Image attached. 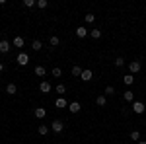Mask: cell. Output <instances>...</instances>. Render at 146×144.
<instances>
[{"mask_svg": "<svg viewBox=\"0 0 146 144\" xmlns=\"http://www.w3.org/2000/svg\"><path fill=\"white\" fill-rule=\"evenodd\" d=\"M56 94H60V96H62V94H64V92H66V86H64V84H58V86H56Z\"/></svg>", "mask_w": 146, "mask_h": 144, "instance_id": "cell-19", "label": "cell"}, {"mask_svg": "<svg viewBox=\"0 0 146 144\" xmlns=\"http://www.w3.org/2000/svg\"><path fill=\"white\" fill-rule=\"evenodd\" d=\"M140 62L138 60H133V62H129V70H131V74H136V72H140Z\"/></svg>", "mask_w": 146, "mask_h": 144, "instance_id": "cell-3", "label": "cell"}, {"mask_svg": "<svg viewBox=\"0 0 146 144\" xmlns=\"http://www.w3.org/2000/svg\"><path fill=\"white\" fill-rule=\"evenodd\" d=\"M92 76H94V72H92L90 68H84V70H82V76H80V78H82L84 82H90Z\"/></svg>", "mask_w": 146, "mask_h": 144, "instance_id": "cell-4", "label": "cell"}, {"mask_svg": "<svg viewBox=\"0 0 146 144\" xmlns=\"http://www.w3.org/2000/svg\"><path fill=\"white\" fill-rule=\"evenodd\" d=\"M16 84H8V86H6V94H10V96H14V94H16Z\"/></svg>", "mask_w": 146, "mask_h": 144, "instance_id": "cell-14", "label": "cell"}, {"mask_svg": "<svg viewBox=\"0 0 146 144\" xmlns=\"http://www.w3.org/2000/svg\"><path fill=\"white\" fill-rule=\"evenodd\" d=\"M138 144H146V142H144V140H140V142H138Z\"/></svg>", "mask_w": 146, "mask_h": 144, "instance_id": "cell-32", "label": "cell"}, {"mask_svg": "<svg viewBox=\"0 0 146 144\" xmlns=\"http://www.w3.org/2000/svg\"><path fill=\"white\" fill-rule=\"evenodd\" d=\"M58 43H60V39H58L56 35H53V37H51V47H56Z\"/></svg>", "mask_w": 146, "mask_h": 144, "instance_id": "cell-23", "label": "cell"}, {"mask_svg": "<svg viewBox=\"0 0 146 144\" xmlns=\"http://www.w3.org/2000/svg\"><path fill=\"white\" fill-rule=\"evenodd\" d=\"M31 47H33V51H39V49H41V47H43V43H41V41H37V39H35L33 43H31Z\"/></svg>", "mask_w": 146, "mask_h": 144, "instance_id": "cell-22", "label": "cell"}, {"mask_svg": "<svg viewBox=\"0 0 146 144\" xmlns=\"http://www.w3.org/2000/svg\"><path fill=\"white\" fill-rule=\"evenodd\" d=\"M72 76H82V68L80 66H72Z\"/></svg>", "mask_w": 146, "mask_h": 144, "instance_id": "cell-20", "label": "cell"}, {"mask_svg": "<svg viewBox=\"0 0 146 144\" xmlns=\"http://www.w3.org/2000/svg\"><path fill=\"white\" fill-rule=\"evenodd\" d=\"M90 35L94 37V39H100V37H101V31H100V29H92Z\"/></svg>", "mask_w": 146, "mask_h": 144, "instance_id": "cell-21", "label": "cell"}, {"mask_svg": "<svg viewBox=\"0 0 146 144\" xmlns=\"http://www.w3.org/2000/svg\"><path fill=\"white\" fill-rule=\"evenodd\" d=\"M25 6H35V0H25Z\"/></svg>", "mask_w": 146, "mask_h": 144, "instance_id": "cell-30", "label": "cell"}, {"mask_svg": "<svg viewBox=\"0 0 146 144\" xmlns=\"http://www.w3.org/2000/svg\"><path fill=\"white\" fill-rule=\"evenodd\" d=\"M2 70H4V64H2V62H0V72H2Z\"/></svg>", "mask_w": 146, "mask_h": 144, "instance_id": "cell-31", "label": "cell"}, {"mask_svg": "<svg viewBox=\"0 0 146 144\" xmlns=\"http://www.w3.org/2000/svg\"><path fill=\"white\" fill-rule=\"evenodd\" d=\"M0 35H2V31H0Z\"/></svg>", "mask_w": 146, "mask_h": 144, "instance_id": "cell-33", "label": "cell"}, {"mask_svg": "<svg viewBox=\"0 0 146 144\" xmlns=\"http://www.w3.org/2000/svg\"><path fill=\"white\" fill-rule=\"evenodd\" d=\"M37 131H39L41 136H45V134L49 133V127H47V125H39V129H37Z\"/></svg>", "mask_w": 146, "mask_h": 144, "instance_id": "cell-16", "label": "cell"}, {"mask_svg": "<svg viewBox=\"0 0 146 144\" xmlns=\"http://www.w3.org/2000/svg\"><path fill=\"white\" fill-rule=\"evenodd\" d=\"M123 82L127 84V86H133V82H135V76H133V74L129 72L127 76H123Z\"/></svg>", "mask_w": 146, "mask_h": 144, "instance_id": "cell-11", "label": "cell"}, {"mask_svg": "<svg viewBox=\"0 0 146 144\" xmlns=\"http://www.w3.org/2000/svg\"><path fill=\"white\" fill-rule=\"evenodd\" d=\"M39 90H41L43 94H49V92H51V84H49V82H41V84H39Z\"/></svg>", "mask_w": 146, "mask_h": 144, "instance_id": "cell-9", "label": "cell"}, {"mask_svg": "<svg viewBox=\"0 0 146 144\" xmlns=\"http://www.w3.org/2000/svg\"><path fill=\"white\" fill-rule=\"evenodd\" d=\"M96 103H98L100 107H103V105L107 103V100H105V96H98V98H96Z\"/></svg>", "mask_w": 146, "mask_h": 144, "instance_id": "cell-15", "label": "cell"}, {"mask_svg": "<svg viewBox=\"0 0 146 144\" xmlns=\"http://www.w3.org/2000/svg\"><path fill=\"white\" fill-rule=\"evenodd\" d=\"M35 76H45V66H35Z\"/></svg>", "mask_w": 146, "mask_h": 144, "instance_id": "cell-18", "label": "cell"}, {"mask_svg": "<svg viewBox=\"0 0 146 144\" xmlns=\"http://www.w3.org/2000/svg\"><path fill=\"white\" fill-rule=\"evenodd\" d=\"M55 105L58 107V109H62V107H68V103H66V100H64V98H58V100L55 101Z\"/></svg>", "mask_w": 146, "mask_h": 144, "instance_id": "cell-12", "label": "cell"}, {"mask_svg": "<svg viewBox=\"0 0 146 144\" xmlns=\"http://www.w3.org/2000/svg\"><path fill=\"white\" fill-rule=\"evenodd\" d=\"M47 4H49L47 0H37V6H39V8H47Z\"/></svg>", "mask_w": 146, "mask_h": 144, "instance_id": "cell-26", "label": "cell"}, {"mask_svg": "<svg viewBox=\"0 0 146 144\" xmlns=\"http://www.w3.org/2000/svg\"><path fill=\"white\" fill-rule=\"evenodd\" d=\"M125 64V58L123 56H117V58H115V66H123Z\"/></svg>", "mask_w": 146, "mask_h": 144, "instance_id": "cell-24", "label": "cell"}, {"mask_svg": "<svg viewBox=\"0 0 146 144\" xmlns=\"http://www.w3.org/2000/svg\"><path fill=\"white\" fill-rule=\"evenodd\" d=\"M8 51H10V43L6 39H2L0 41V53H8Z\"/></svg>", "mask_w": 146, "mask_h": 144, "instance_id": "cell-7", "label": "cell"}, {"mask_svg": "<svg viewBox=\"0 0 146 144\" xmlns=\"http://www.w3.org/2000/svg\"><path fill=\"white\" fill-rule=\"evenodd\" d=\"M60 74H62V70H60V68H53V76H55V78H58Z\"/></svg>", "mask_w": 146, "mask_h": 144, "instance_id": "cell-27", "label": "cell"}, {"mask_svg": "<svg viewBox=\"0 0 146 144\" xmlns=\"http://www.w3.org/2000/svg\"><path fill=\"white\" fill-rule=\"evenodd\" d=\"M133 111L136 115H142L144 113V103L142 101H133Z\"/></svg>", "mask_w": 146, "mask_h": 144, "instance_id": "cell-1", "label": "cell"}, {"mask_svg": "<svg viewBox=\"0 0 146 144\" xmlns=\"http://www.w3.org/2000/svg\"><path fill=\"white\" fill-rule=\"evenodd\" d=\"M105 94H107V96L115 94V88H113V86H107V88H105Z\"/></svg>", "mask_w": 146, "mask_h": 144, "instance_id": "cell-28", "label": "cell"}, {"mask_svg": "<svg viewBox=\"0 0 146 144\" xmlns=\"http://www.w3.org/2000/svg\"><path fill=\"white\" fill-rule=\"evenodd\" d=\"M45 115H47V111L43 109V107H37V109H35V117H37V119H43Z\"/></svg>", "mask_w": 146, "mask_h": 144, "instance_id": "cell-13", "label": "cell"}, {"mask_svg": "<svg viewBox=\"0 0 146 144\" xmlns=\"http://www.w3.org/2000/svg\"><path fill=\"white\" fill-rule=\"evenodd\" d=\"M88 35V29L84 27V25H80V27H76V37H80V39H84Z\"/></svg>", "mask_w": 146, "mask_h": 144, "instance_id": "cell-5", "label": "cell"}, {"mask_svg": "<svg viewBox=\"0 0 146 144\" xmlns=\"http://www.w3.org/2000/svg\"><path fill=\"white\" fill-rule=\"evenodd\" d=\"M131 138H133V140H138V138H140V133H138V131H133V133H131Z\"/></svg>", "mask_w": 146, "mask_h": 144, "instance_id": "cell-25", "label": "cell"}, {"mask_svg": "<svg viewBox=\"0 0 146 144\" xmlns=\"http://www.w3.org/2000/svg\"><path fill=\"white\" fill-rule=\"evenodd\" d=\"M80 109H82V107H80V103H78V101H72V103L68 105V111H70V113H78Z\"/></svg>", "mask_w": 146, "mask_h": 144, "instance_id": "cell-6", "label": "cell"}, {"mask_svg": "<svg viewBox=\"0 0 146 144\" xmlns=\"http://www.w3.org/2000/svg\"><path fill=\"white\" fill-rule=\"evenodd\" d=\"M14 45L22 49V47H23V37H20V35H18V37H14Z\"/></svg>", "mask_w": 146, "mask_h": 144, "instance_id": "cell-17", "label": "cell"}, {"mask_svg": "<svg viewBox=\"0 0 146 144\" xmlns=\"http://www.w3.org/2000/svg\"><path fill=\"white\" fill-rule=\"evenodd\" d=\"M94 20H96V16H94V14H88V16H86V22H88V23H92Z\"/></svg>", "mask_w": 146, "mask_h": 144, "instance_id": "cell-29", "label": "cell"}, {"mask_svg": "<svg viewBox=\"0 0 146 144\" xmlns=\"http://www.w3.org/2000/svg\"><path fill=\"white\" fill-rule=\"evenodd\" d=\"M62 129H64L62 121H53V131H55V133H60Z\"/></svg>", "mask_w": 146, "mask_h": 144, "instance_id": "cell-8", "label": "cell"}, {"mask_svg": "<svg viewBox=\"0 0 146 144\" xmlns=\"http://www.w3.org/2000/svg\"><path fill=\"white\" fill-rule=\"evenodd\" d=\"M123 100L125 101H135V94H133L131 90H127V92L123 94Z\"/></svg>", "mask_w": 146, "mask_h": 144, "instance_id": "cell-10", "label": "cell"}, {"mask_svg": "<svg viewBox=\"0 0 146 144\" xmlns=\"http://www.w3.org/2000/svg\"><path fill=\"white\" fill-rule=\"evenodd\" d=\"M16 60H18V64H20V66H25V64L29 62V56H27V53H23V51H22V53L18 55Z\"/></svg>", "mask_w": 146, "mask_h": 144, "instance_id": "cell-2", "label": "cell"}]
</instances>
